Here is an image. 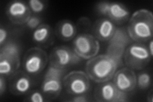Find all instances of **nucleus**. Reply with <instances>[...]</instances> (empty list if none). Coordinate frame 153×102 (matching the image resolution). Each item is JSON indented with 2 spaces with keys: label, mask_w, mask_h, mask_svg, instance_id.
Returning <instances> with one entry per match:
<instances>
[{
  "label": "nucleus",
  "mask_w": 153,
  "mask_h": 102,
  "mask_svg": "<svg viewBox=\"0 0 153 102\" xmlns=\"http://www.w3.org/2000/svg\"><path fill=\"white\" fill-rule=\"evenodd\" d=\"M127 33L131 40L137 43L152 39L153 14L147 9H140L133 13L129 19Z\"/></svg>",
  "instance_id": "1"
},
{
  "label": "nucleus",
  "mask_w": 153,
  "mask_h": 102,
  "mask_svg": "<svg viewBox=\"0 0 153 102\" xmlns=\"http://www.w3.org/2000/svg\"><path fill=\"white\" fill-rule=\"evenodd\" d=\"M82 58L80 57L74 50L65 45L54 47L49 56V65L59 68H65L77 64Z\"/></svg>",
  "instance_id": "7"
},
{
  "label": "nucleus",
  "mask_w": 153,
  "mask_h": 102,
  "mask_svg": "<svg viewBox=\"0 0 153 102\" xmlns=\"http://www.w3.org/2000/svg\"><path fill=\"white\" fill-rule=\"evenodd\" d=\"M70 101L74 102H86L89 101V100L88 99V97L86 95H81L74 96V97L70 100Z\"/></svg>",
  "instance_id": "26"
},
{
  "label": "nucleus",
  "mask_w": 153,
  "mask_h": 102,
  "mask_svg": "<svg viewBox=\"0 0 153 102\" xmlns=\"http://www.w3.org/2000/svg\"><path fill=\"white\" fill-rule=\"evenodd\" d=\"M7 16L12 23L17 25L26 24L31 16V11L28 5L21 1L10 3L7 8Z\"/></svg>",
  "instance_id": "10"
},
{
  "label": "nucleus",
  "mask_w": 153,
  "mask_h": 102,
  "mask_svg": "<svg viewBox=\"0 0 153 102\" xmlns=\"http://www.w3.org/2000/svg\"><path fill=\"white\" fill-rule=\"evenodd\" d=\"M48 61L49 57L44 50L38 47H31L24 56L23 69L28 75H38L45 69Z\"/></svg>",
  "instance_id": "5"
},
{
  "label": "nucleus",
  "mask_w": 153,
  "mask_h": 102,
  "mask_svg": "<svg viewBox=\"0 0 153 102\" xmlns=\"http://www.w3.org/2000/svg\"><path fill=\"white\" fill-rule=\"evenodd\" d=\"M62 88L63 82L61 79L44 77L41 86L42 92L44 96H47V98H56L61 93Z\"/></svg>",
  "instance_id": "14"
},
{
  "label": "nucleus",
  "mask_w": 153,
  "mask_h": 102,
  "mask_svg": "<svg viewBox=\"0 0 153 102\" xmlns=\"http://www.w3.org/2000/svg\"><path fill=\"white\" fill-rule=\"evenodd\" d=\"M6 87V80L3 77V75H1L0 77V95L1 96H2L5 91Z\"/></svg>",
  "instance_id": "27"
},
{
  "label": "nucleus",
  "mask_w": 153,
  "mask_h": 102,
  "mask_svg": "<svg viewBox=\"0 0 153 102\" xmlns=\"http://www.w3.org/2000/svg\"><path fill=\"white\" fill-rule=\"evenodd\" d=\"M44 95L38 91L31 92L28 96V101L32 102H44L45 101Z\"/></svg>",
  "instance_id": "22"
},
{
  "label": "nucleus",
  "mask_w": 153,
  "mask_h": 102,
  "mask_svg": "<svg viewBox=\"0 0 153 102\" xmlns=\"http://www.w3.org/2000/svg\"><path fill=\"white\" fill-rule=\"evenodd\" d=\"M151 84V76L147 72L140 73L137 76V85L141 89H147Z\"/></svg>",
  "instance_id": "19"
},
{
  "label": "nucleus",
  "mask_w": 153,
  "mask_h": 102,
  "mask_svg": "<svg viewBox=\"0 0 153 102\" xmlns=\"http://www.w3.org/2000/svg\"><path fill=\"white\" fill-rule=\"evenodd\" d=\"M100 45L94 36L88 33L79 34L75 37L73 42L74 52L80 57L89 60L98 54Z\"/></svg>",
  "instance_id": "6"
},
{
  "label": "nucleus",
  "mask_w": 153,
  "mask_h": 102,
  "mask_svg": "<svg viewBox=\"0 0 153 102\" xmlns=\"http://www.w3.org/2000/svg\"><path fill=\"white\" fill-rule=\"evenodd\" d=\"M109 2H100L97 4V9L98 11L100 13L103 14V15L106 16L107 15V11L108 6Z\"/></svg>",
  "instance_id": "24"
},
{
  "label": "nucleus",
  "mask_w": 153,
  "mask_h": 102,
  "mask_svg": "<svg viewBox=\"0 0 153 102\" xmlns=\"http://www.w3.org/2000/svg\"><path fill=\"white\" fill-rule=\"evenodd\" d=\"M0 52L10 56L20 57V50L16 43L8 42L1 46Z\"/></svg>",
  "instance_id": "18"
},
{
  "label": "nucleus",
  "mask_w": 153,
  "mask_h": 102,
  "mask_svg": "<svg viewBox=\"0 0 153 102\" xmlns=\"http://www.w3.org/2000/svg\"><path fill=\"white\" fill-rule=\"evenodd\" d=\"M65 73V69L59 68L55 66H52L49 65L48 68L44 77H56V78L63 79L64 77V74Z\"/></svg>",
  "instance_id": "20"
},
{
  "label": "nucleus",
  "mask_w": 153,
  "mask_h": 102,
  "mask_svg": "<svg viewBox=\"0 0 153 102\" xmlns=\"http://www.w3.org/2000/svg\"><path fill=\"white\" fill-rule=\"evenodd\" d=\"M26 26L30 30H36L41 24V20L36 16H31L26 23Z\"/></svg>",
  "instance_id": "23"
},
{
  "label": "nucleus",
  "mask_w": 153,
  "mask_h": 102,
  "mask_svg": "<svg viewBox=\"0 0 153 102\" xmlns=\"http://www.w3.org/2000/svg\"><path fill=\"white\" fill-rule=\"evenodd\" d=\"M147 47L142 43L129 45L124 52V60L127 67L132 70H142L149 64L151 60Z\"/></svg>",
  "instance_id": "3"
},
{
  "label": "nucleus",
  "mask_w": 153,
  "mask_h": 102,
  "mask_svg": "<svg viewBox=\"0 0 153 102\" xmlns=\"http://www.w3.org/2000/svg\"><path fill=\"white\" fill-rule=\"evenodd\" d=\"M9 84L10 90L12 94L21 95L30 90L31 80L26 72L17 71L11 75Z\"/></svg>",
  "instance_id": "11"
},
{
  "label": "nucleus",
  "mask_w": 153,
  "mask_h": 102,
  "mask_svg": "<svg viewBox=\"0 0 153 102\" xmlns=\"http://www.w3.org/2000/svg\"><path fill=\"white\" fill-rule=\"evenodd\" d=\"M94 91V98L97 101L123 102L128 101L126 93L117 88L113 82L106 81L98 83Z\"/></svg>",
  "instance_id": "8"
},
{
  "label": "nucleus",
  "mask_w": 153,
  "mask_h": 102,
  "mask_svg": "<svg viewBox=\"0 0 153 102\" xmlns=\"http://www.w3.org/2000/svg\"><path fill=\"white\" fill-rule=\"evenodd\" d=\"M53 34L51 26L42 24L33 33V40L37 44L47 47L51 43Z\"/></svg>",
  "instance_id": "16"
},
{
  "label": "nucleus",
  "mask_w": 153,
  "mask_h": 102,
  "mask_svg": "<svg viewBox=\"0 0 153 102\" xmlns=\"http://www.w3.org/2000/svg\"><path fill=\"white\" fill-rule=\"evenodd\" d=\"M117 66L116 61L111 56L100 54L88 60L85 64V72L91 80L97 83H101L113 78Z\"/></svg>",
  "instance_id": "2"
},
{
  "label": "nucleus",
  "mask_w": 153,
  "mask_h": 102,
  "mask_svg": "<svg viewBox=\"0 0 153 102\" xmlns=\"http://www.w3.org/2000/svg\"><path fill=\"white\" fill-rule=\"evenodd\" d=\"M148 51H149V52L150 55L151 56V57L153 56V41L152 39L149 40V43L148 44Z\"/></svg>",
  "instance_id": "28"
},
{
  "label": "nucleus",
  "mask_w": 153,
  "mask_h": 102,
  "mask_svg": "<svg viewBox=\"0 0 153 102\" xmlns=\"http://www.w3.org/2000/svg\"><path fill=\"white\" fill-rule=\"evenodd\" d=\"M28 6L31 12L39 13L44 10L46 5L44 1L40 0H30L28 1Z\"/></svg>",
  "instance_id": "21"
},
{
  "label": "nucleus",
  "mask_w": 153,
  "mask_h": 102,
  "mask_svg": "<svg viewBox=\"0 0 153 102\" xmlns=\"http://www.w3.org/2000/svg\"><path fill=\"white\" fill-rule=\"evenodd\" d=\"M147 101H149V102H152V101H153V95H152V92H151V93L149 95H148Z\"/></svg>",
  "instance_id": "29"
},
{
  "label": "nucleus",
  "mask_w": 153,
  "mask_h": 102,
  "mask_svg": "<svg viewBox=\"0 0 153 102\" xmlns=\"http://www.w3.org/2000/svg\"><path fill=\"white\" fill-rule=\"evenodd\" d=\"M116 28L110 19H102L96 22L94 28L95 37L101 41H108L116 32Z\"/></svg>",
  "instance_id": "12"
},
{
  "label": "nucleus",
  "mask_w": 153,
  "mask_h": 102,
  "mask_svg": "<svg viewBox=\"0 0 153 102\" xmlns=\"http://www.w3.org/2000/svg\"><path fill=\"white\" fill-rule=\"evenodd\" d=\"M20 63V57L0 52V74L5 76L12 75L17 71Z\"/></svg>",
  "instance_id": "15"
},
{
  "label": "nucleus",
  "mask_w": 153,
  "mask_h": 102,
  "mask_svg": "<svg viewBox=\"0 0 153 102\" xmlns=\"http://www.w3.org/2000/svg\"><path fill=\"white\" fill-rule=\"evenodd\" d=\"M113 83L124 93L130 92L137 86V75L133 70L124 67L116 71L113 76Z\"/></svg>",
  "instance_id": "9"
},
{
  "label": "nucleus",
  "mask_w": 153,
  "mask_h": 102,
  "mask_svg": "<svg viewBox=\"0 0 153 102\" xmlns=\"http://www.w3.org/2000/svg\"><path fill=\"white\" fill-rule=\"evenodd\" d=\"M56 33L61 40L70 41L75 37L76 30L75 24L70 20H62L56 26Z\"/></svg>",
  "instance_id": "17"
},
{
  "label": "nucleus",
  "mask_w": 153,
  "mask_h": 102,
  "mask_svg": "<svg viewBox=\"0 0 153 102\" xmlns=\"http://www.w3.org/2000/svg\"><path fill=\"white\" fill-rule=\"evenodd\" d=\"M90 80L85 71L75 70L65 75L62 82L67 93L76 96L88 93L91 87Z\"/></svg>",
  "instance_id": "4"
},
{
  "label": "nucleus",
  "mask_w": 153,
  "mask_h": 102,
  "mask_svg": "<svg viewBox=\"0 0 153 102\" xmlns=\"http://www.w3.org/2000/svg\"><path fill=\"white\" fill-rule=\"evenodd\" d=\"M8 37V32L5 28L1 27L0 28V45L2 46L6 43L7 38Z\"/></svg>",
  "instance_id": "25"
},
{
  "label": "nucleus",
  "mask_w": 153,
  "mask_h": 102,
  "mask_svg": "<svg viewBox=\"0 0 153 102\" xmlns=\"http://www.w3.org/2000/svg\"><path fill=\"white\" fill-rule=\"evenodd\" d=\"M114 23L121 24L128 21L130 12L124 4L117 2H109L107 15Z\"/></svg>",
  "instance_id": "13"
}]
</instances>
